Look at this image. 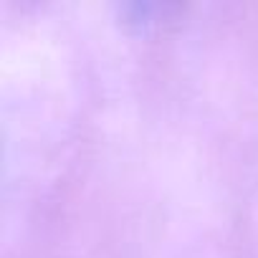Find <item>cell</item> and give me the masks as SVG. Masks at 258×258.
Listing matches in <instances>:
<instances>
[{
	"label": "cell",
	"instance_id": "6da1fadb",
	"mask_svg": "<svg viewBox=\"0 0 258 258\" xmlns=\"http://www.w3.org/2000/svg\"><path fill=\"white\" fill-rule=\"evenodd\" d=\"M167 11H172V8H167V6H140V3H132V6H124L121 8V16H124V23H129V26L147 28V26H157L160 23V16L165 18Z\"/></svg>",
	"mask_w": 258,
	"mask_h": 258
}]
</instances>
